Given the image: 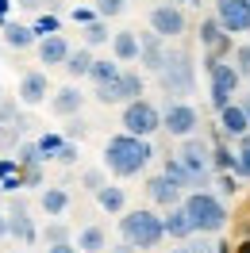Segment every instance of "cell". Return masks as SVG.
<instances>
[{"mask_svg":"<svg viewBox=\"0 0 250 253\" xmlns=\"http://www.w3.org/2000/svg\"><path fill=\"white\" fill-rule=\"evenodd\" d=\"M108 39H116V35L108 31V19H93V23L85 27V46H104Z\"/></svg>","mask_w":250,"mask_h":253,"instance_id":"f1b7e54d","label":"cell"},{"mask_svg":"<svg viewBox=\"0 0 250 253\" xmlns=\"http://www.w3.org/2000/svg\"><path fill=\"white\" fill-rule=\"evenodd\" d=\"M162 173L170 176L173 184H181V188H192V176H188V169L181 165V158H166V161H162Z\"/></svg>","mask_w":250,"mask_h":253,"instance_id":"83f0119b","label":"cell"},{"mask_svg":"<svg viewBox=\"0 0 250 253\" xmlns=\"http://www.w3.org/2000/svg\"><path fill=\"white\" fill-rule=\"evenodd\" d=\"M239 104H243V111H247V119H250V92H247V96H239Z\"/></svg>","mask_w":250,"mask_h":253,"instance_id":"bcb514c9","label":"cell"},{"mask_svg":"<svg viewBox=\"0 0 250 253\" xmlns=\"http://www.w3.org/2000/svg\"><path fill=\"white\" fill-rule=\"evenodd\" d=\"M43 238H47V246H62V242H69V230H65V222H50Z\"/></svg>","mask_w":250,"mask_h":253,"instance_id":"d6a6232c","label":"cell"},{"mask_svg":"<svg viewBox=\"0 0 250 253\" xmlns=\"http://www.w3.org/2000/svg\"><path fill=\"white\" fill-rule=\"evenodd\" d=\"M62 8H65V0H47V12H50V16H54V12H62Z\"/></svg>","mask_w":250,"mask_h":253,"instance_id":"ee69618b","label":"cell"},{"mask_svg":"<svg viewBox=\"0 0 250 253\" xmlns=\"http://www.w3.org/2000/svg\"><path fill=\"white\" fill-rule=\"evenodd\" d=\"M4 234H8V222H4V219H0V238H4Z\"/></svg>","mask_w":250,"mask_h":253,"instance_id":"c3c4849f","label":"cell"},{"mask_svg":"<svg viewBox=\"0 0 250 253\" xmlns=\"http://www.w3.org/2000/svg\"><path fill=\"white\" fill-rule=\"evenodd\" d=\"M158 84L166 88V96H192V84H196V69H192V54L188 50H170L166 65L158 69Z\"/></svg>","mask_w":250,"mask_h":253,"instance_id":"277c9868","label":"cell"},{"mask_svg":"<svg viewBox=\"0 0 250 253\" xmlns=\"http://www.w3.org/2000/svg\"><path fill=\"white\" fill-rule=\"evenodd\" d=\"M124 130L135 138H150L154 130H162V111L150 100H131L124 104Z\"/></svg>","mask_w":250,"mask_h":253,"instance_id":"52a82bcc","label":"cell"},{"mask_svg":"<svg viewBox=\"0 0 250 253\" xmlns=\"http://www.w3.org/2000/svg\"><path fill=\"white\" fill-rule=\"evenodd\" d=\"M162 226H166V238H173V242H188V238L196 234V226H192V219H188L185 204L170 207V211L162 215Z\"/></svg>","mask_w":250,"mask_h":253,"instance_id":"2e32d148","label":"cell"},{"mask_svg":"<svg viewBox=\"0 0 250 253\" xmlns=\"http://www.w3.org/2000/svg\"><path fill=\"white\" fill-rule=\"evenodd\" d=\"M4 12H8V0H0V16H4Z\"/></svg>","mask_w":250,"mask_h":253,"instance_id":"f907efd6","label":"cell"},{"mask_svg":"<svg viewBox=\"0 0 250 253\" xmlns=\"http://www.w3.org/2000/svg\"><path fill=\"white\" fill-rule=\"evenodd\" d=\"M58 161H62V165H73V161H77V150H73V146L65 142L62 150H58Z\"/></svg>","mask_w":250,"mask_h":253,"instance_id":"f35d334b","label":"cell"},{"mask_svg":"<svg viewBox=\"0 0 250 253\" xmlns=\"http://www.w3.org/2000/svg\"><path fill=\"white\" fill-rule=\"evenodd\" d=\"M235 69L243 73V81H250V42L235 46Z\"/></svg>","mask_w":250,"mask_h":253,"instance_id":"836d02e7","label":"cell"},{"mask_svg":"<svg viewBox=\"0 0 250 253\" xmlns=\"http://www.w3.org/2000/svg\"><path fill=\"white\" fill-rule=\"evenodd\" d=\"M39 207H43L47 215H62L65 207H69V192L65 188H47L43 196H39Z\"/></svg>","mask_w":250,"mask_h":253,"instance_id":"4316f807","label":"cell"},{"mask_svg":"<svg viewBox=\"0 0 250 253\" xmlns=\"http://www.w3.org/2000/svg\"><path fill=\"white\" fill-rule=\"evenodd\" d=\"M81 134H85V123H81V115H73L65 126V138H81Z\"/></svg>","mask_w":250,"mask_h":253,"instance_id":"74e56055","label":"cell"},{"mask_svg":"<svg viewBox=\"0 0 250 253\" xmlns=\"http://www.w3.org/2000/svg\"><path fill=\"white\" fill-rule=\"evenodd\" d=\"M93 12L100 19H116L127 12V0H93Z\"/></svg>","mask_w":250,"mask_h":253,"instance_id":"f546056e","label":"cell"},{"mask_svg":"<svg viewBox=\"0 0 250 253\" xmlns=\"http://www.w3.org/2000/svg\"><path fill=\"white\" fill-rule=\"evenodd\" d=\"M154 158L150 150V138H135V134H112L108 146H104V165H108L112 176H139Z\"/></svg>","mask_w":250,"mask_h":253,"instance_id":"6da1fadb","label":"cell"},{"mask_svg":"<svg viewBox=\"0 0 250 253\" xmlns=\"http://www.w3.org/2000/svg\"><path fill=\"white\" fill-rule=\"evenodd\" d=\"M139 50H142V39L135 31H116V39H112V58L116 62H139Z\"/></svg>","mask_w":250,"mask_h":253,"instance_id":"ffe728a7","label":"cell"},{"mask_svg":"<svg viewBox=\"0 0 250 253\" xmlns=\"http://www.w3.org/2000/svg\"><path fill=\"white\" fill-rule=\"evenodd\" d=\"M31 27H35V35H39V39H47V35H58V19L50 16V12H43V16L35 19Z\"/></svg>","mask_w":250,"mask_h":253,"instance_id":"1f68e13d","label":"cell"},{"mask_svg":"<svg viewBox=\"0 0 250 253\" xmlns=\"http://www.w3.org/2000/svg\"><path fill=\"white\" fill-rule=\"evenodd\" d=\"M8 234L12 238H19V242H35V226H31V219H27V211L23 207H12V219H8Z\"/></svg>","mask_w":250,"mask_h":253,"instance_id":"484cf974","label":"cell"},{"mask_svg":"<svg viewBox=\"0 0 250 253\" xmlns=\"http://www.w3.org/2000/svg\"><path fill=\"white\" fill-rule=\"evenodd\" d=\"M146 192H150V200H154L158 207H166V211H170V207H177V204H185V188H181V184H173L166 173L154 176V180L146 184Z\"/></svg>","mask_w":250,"mask_h":253,"instance_id":"9a60e30c","label":"cell"},{"mask_svg":"<svg viewBox=\"0 0 250 253\" xmlns=\"http://www.w3.org/2000/svg\"><path fill=\"white\" fill-rule=\"evenodd\" d=\"M219 130H223L227 138H243V134L250 130V119H247V111H243V104H239V100L219 111Z\"/></svg>","mask_w":250,"mask_h":253,"instance_id":"d6986e66","label":"cell"},{"mask_svg":"<svg viewBox=\"0 0 250 253\" xmlns=\"http://www.w3.org/2000/svg\"><path fill=\"white\" fill-rule=\"evenodd\" d=\"M93 65H96V58H93V50L89 46H81V50H73V54H69V62L62 65L65 73H69V77H89V73H93Z\"/></svg>","mask_w":250,"mask_h":253,"instance_id":"603a6c76","label":"cell"},{"mask_svg":"<svg viewBox=\"0 0 250 253\" xmlns=\"http://www.w3.org/2000/svg\"><path fill=\"white\" fill-rule=\"evenodd\" d=\"M239 253H250V242H243V246H239Z\"/></svg>","mask_w":250,"mask_h":253,"instance_id":"681fc988","label":"cell"},{"mask_svg":"<svg viewBox=\"0 0 250 253\" xmlns=\"http://www.w3.org/2000/svg\"><path fill=\"white\" fill-rule=\"evenodd\" d=\"M219 192H223V196H235V180L231 176H219Z\"/></svg>","mask_w":250,"mask_h":253,"instance_id":"b9f144b4","label":"cell"},{"mask_svg":"<svg viewBox=\"0 0 250 253\" xmlns=\"http://www.w3.org/2000/svg\"><path fill=\"white\" fill-rule=\"evenodd\" d=\"M23 12H47V0H16Z\"/></svg>","mask_w":250,"mask_h":253,"instance_id":"ab89813d","label":"cell"},{"mask_svg":"<svg viewBox=\"0 0 250 253\" xmlns=\"http://www.w3.org/2000/svg\"><path fill=\"white\" fill-rule=\"evenodd\" d=\"M0 100H4V88H0Z\"/></svg>","mask_w":250,"mask_h":253,"instance_id":"db71d44e","label":"cell"},{"mask_svg":"<svg viewBox=\"0 0 250 253\" xmlns=\"http://www.w3.org/2000/svg\"><path fill=\"white\" fill-rule=\"evenodd\" d=\"M81 104H85V92H81L77 84H65V88H58V92L50 96V111H54V115H62V119L81 115Z\"/></svg>","mask_w":250,"mask_h":253,"instance_id":"e0dca14e","label":"cell"},{"mask_svg":"<svg viewBox=\"0 0 250 253\" xmlns=\"http://www.w3.org/2000/svg\"><path fill=\"white\" fill-rule=\"evenodd\" d=\"M188 4H192V8H200V4H204V0H188Z\"/></svg>","mask_w":250,"mask_h":253,"instance_id":"f5cc1de1","label":"cell"},{"mask_svg":"<svg viewBox=\"0 0 250 253\" xmlns=\"http://www.w3.org/2000/svg\"><path fill=\"white\" fill-rule=\"evenodd\" d=\"M69 39L65 35H47V39H39V62L43 65H65L69 62Z\"/></svg>","mask_w":250,"mask_h":253,"instance_id":"ac0fdd59","label":"cell"},{"mask_svg":"<svg viewBox=\"0 0 250 253\" xmlns=\"http://www.w3.org/2000/svg\"><path fill=\"white\" fill-rule=\"evenodd\" d=\"M4 46H12V50L39 46V35H35V27H27V23H4Z\"/></svg>","mask_w":250,"mask_h":253,"instance_id":"44dd1931","label":"cell"},{"mask_svg":"<svg viewBox=\"0 0 250 253\" xmlns=\"http://www.w3.org/2000/svg\"><path fill=\"white\" fill-rule=\"evenodd\" d=\"M170 253H196V246H177V250H170Z\"/></svg>","mask_w":250,"mask_h":253,"instance_id":"7dc6e473","label":"cell"},{"mask_svg":"<svg viewBox=\"0 0 250 253\" xmlns=\"http://www.w3.org/2000/svg\"><path fill=\"white\" fill-rule=\"evenodd\" d=\"M47 96H50V81H47L43 69H27V73L19 77V104H23V108H39Z\"/></svg>","mask_w":250,"mask_h":253,"instance_id":"7c38bea8","label":"cell"},{"mask_svg":"<svg viewBox=\"0 0 250 253\" xmlns=\"http://www.w3.org/2000/svg\"><path fill=\"white\" fill-rule=\"evenodd\" d=\"M112 253H139V250H135L131 242H120V246H112Z\"/></svg>","mask_w":250,"mask_h":253,"instance_id":"7bdbcfd3","label":"cell"},{"mask_svg":"<svg viewBox=\"0 0 250 253\" xmlns=\"http://www.w3.org/2000/svg\"><path fill=\"white\" fill-rule=\"evenodd\" d=\"M124 73V62H116V58H96V65H93V73H89V81H93V88H100V84H112V81Z\"/></svg>","mask_w":250,"mask_h":253,"instance_id":"cb8c5ba5","label":"cell"},{"mask_svg":"<svg viewBox=\"0 0 250 253\" xmlns=\"http://www.w3.org/2000/svg\"><path fill=\"white\" fill-rule=\"evenodd\" d=\"M185 211L192 226H196V234H219L223 230V222H227V207L219 196H212L208 188H196L185 196Z\"/></svg>","mask_w":250,"mask_h":253,"instance_id":"3957f363","label":"cell"},{"mask_svg":"<svg viewBox=\"0 0 250 253\" xmlns=\"http://www.w3.org/2000/svg\"><path fill=\"white\" fill-rule=\"evenodd\" d=\"M142 39V50H139V65L142 69H150V73H158L162 65H166V58H170V46H166V39L158 31L150 35H139Z\"/></svg>","mask_w":250,"mask_h":253,"instance_id":"5bb4252c","label":"cell"},{"mask_svg":"<svg viewBox=\"0 0 250 253\" xmlns=\"http://www.w3.org/2000/svg\"><path fill=\"white\" fill-rule=\"evenodd\" d=\"M43 158H47V154H43V146H39V142H27L23 150H19V161H23L27 169H35V165H39Z\"/></svg>","mask_w":250,"mask_h":253,"instance_id":"4dcf8cb0","label":"cell"},{"mask_svg":"<svg viewBox=\"0 0 250 253\" xmlns=\"http://www.w3.org/2000/svg\"><path fill=\"white\" fill-rule=\"evenodd\" d=\"M47 253H81L77 242H62V246H47Z\"/></svg>","mask_w":250,"mask_h":253,"instance_id":"60d3db41","label":"cell"},{"mask_svg":"<svg viewBox=\"0 0 250 253\" xmlns=\"http://www.w3.org/2000/svg\"><path fill=\"white\" fill-rule=\"evenodd\" d=\"M235 154H239V165H235V173L250 180V150H235Z\"/></svg>","mask_w":250,"mask_h":253,"instance_id":"8d00e7d4","label":"cell"},{"mask_svg":"<svg viewBox=\"0 0 250 253\" xmlns=\"http://www.w3.org/2000/svg\"><path fill=\"white\" fill-rule=\"evenodd\" d=\"M166 4H177V8H181V4H188V0H166Z\"/></svg>","mask_w":250,"mask_h":253,"instance_id":"816d5d0a","label":"cell"},{"mask_svg":"<svg viewBox=\"0 0 250 253\" xmlns=\"http://www.w3.org/2000/svg\"><path fill=\"white\" fill-rule=\"evenodd\" d=\"M216 19L223 23L227 35L250 31V0H216Z\"/></svg>","mask_w":250,"mask_h":253,"instance_id":"8fae6325","label":"cell"},{"mask_svg":"<svg viewBox=\"0 0 250 253\" xmlns=\"http://www.w3.org/2000/svg\"><path fill=\"white\" fill-rule=\"evenodd\" d=\"M239 165V154H231L227 146H216V169H235Z\"/></svg>","mask_w":250,"mask_h":253,"instance_id":"e575fe53","label":"cell"},{"mask_svg":"<svg viewBox=\"0 0 250 253\" xmlns=\"http://www.w3.org/2000/svg\"><path fill=\"white\" fill-rule=\"evenodd\" d=\"M196 126H200V111L192 108L188 100L166 104V111H162V130H170L173 138H192Z\"/></svg>","mask_w":250,"mask_h":253,"instance_id":"ba28073f","label":"cell"},{"mask_svg":"<svg viewBox=\"0 0 250 253\" xmlns=\"http://www.w3.org/2000/svg\"><path fill=\"white\" fill-rule=\"evenodd\" d=\"M208 81H212V108L223 111L227 104H235L231 96L239 92V81H243V73L235 69L231 62H223V58H208Z\"/></svg>","mask_w":250,"mask_h":253,"instance_id":"8992f818","label":"cell"},{"mask_svg":"<svg viewBox=\"0 0 250 253\" xmlns=\"http://www.w3.org/2000/svg\"><path fill=\"white\" fill-rule=\"evenodd\" d=\"M177 158H181V165L188 169V176H192V192L204 188L208 184V176H212V169H216V146H208L204 138H181V150H177Z\"/></svg>","mask_w":250,"mask_h":253,"instance_id":"5b68a950","label":"cell"},{"mask_svg":"<svg viewBox=\"0 0 250 253\" xmlns=\"http://www.w3.org/2000/svg\"><path fill=\"white\" fill-rule=\"evenodd\" d=\"M0 123H19V108L12 100H0Z\"/></svg>","mask_w":250,"mask_h":253,"instance_id":"d590c367","label":"cell"},{"mask_svg":"<svg viewBox=\"0 0 250 253\" xmlns=\"http://www.w3.org/2000/svg\"><path fill=\"white\" fill-rule=\"evenodd\" d=\"M200 46L208 50V58H223L227 50H231V35L223 31V23L216 16H208L200 23Z\"/></svg>","mask_w":250,"mask_h":253,"instance_id":"4fadbf2b","label":"cell"},{"mask_svg":"<svg viewBox=\"0 0 250 253\" xmlns=\"http://www.w3.org/2000/svg\"><path fill=\"white\" fill-rule=\"evenodd\" d=\"M96 204L104 207L108 215H124V211H127V192L116 188V184H104V188L96 192Z\"/></svg>","mask_w":250,"mask_h":253,"instance_id":"7402d4cb","label":"cell"},{"mask_svg":"<svg viewBox=\"0 0 250 253\" xmlns=\"http://www.w3.org/2000/svg\"><path fill=\"white\" fill-rule=\"evenodd\" d=\"M235 142H239V150H250V130L243 134V138H235Z\"/></svg>","mask_w":250,"mask_h":253,"instance_id":"f6af8a7d","label":"cell"},{"mask_svg":"<svg viewBox=\"0 0 250 253\" xmlns=\"http://www.w3.org/2000/svg\"><path fill=\"white\" fill-rule=\"evenodd\" d=\"M120 238L131 242L135 250H154L158 242L166 238V226H162V215H154L150 207H135V211H124L120 219Z\"/></svg>","mask_w":250,"mask_h":253,"instance_id":"7a4b0ae2","label":"cell"},{"mask_svg":"<svg viewBox=\"0 0 250 253\" xmlns=\"http://www.w3.org/2000/svg\"><path fill=\"white\" fill-rule=\"evenodd\" d=\"M185 12L177 8V4H154L150 8V31H158L162 39H177V35H185Z\"/></svg>","mask_w":250,"mask_h":253,"instance_id":"30bf717a","label":"cell"},{"mask_svg":"<svg viewBox=\"0 0 250 253\" xmlns=\"http://www.w3.org/2000/svg\"><path fill=\"white\" fill-rule=\"evenodd\" d=\"M77 250L81 253H104L108 250V234L100 226H85V230H77Z\"/></svg>","mask_w":250,"mask_h":253,"instance_id":"d4e9b609","label":"cell"},{"mask_svg":"<svg viewBox=\"0 0 250 253\" xmlns=\"http://www.w3.org/2000/svg\"><path fill=\"white\" fill-rule=\"evenodd\" d=\"M93 96L100 104H131V100H142V77L135 69H124L112 84H100Z\"/></svg>","mask_w":250,"mask_h":253,"instance_id":"9c48e42d","label":"cell"}]
</instances>
